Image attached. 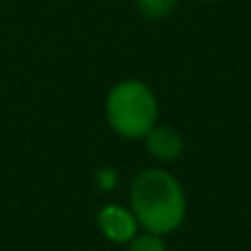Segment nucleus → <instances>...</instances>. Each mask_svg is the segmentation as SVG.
I'll return each mask as SVG.
<instances>
[{"mask_svg":"<svg viewBox=\"0 0 251 251\" xmlns=\"http://www.w3.org/2000/svg\"><path fill=\"white\" fill-rule=\"evenodd\" d=\"M129 210L139 229L151 234H173L185 220V193L178 178L164 168H142L129 185Z\"/></svg>","mask_w":251,"mask_h":251,"instance_id":"obj_1","label":"nucleus"},{"mask_svg":"<svg viewBox=\"0 0 251 251\" xmlns=\"http://www.w3.org/2000/svg\"><path fill=\"white\" fill-rule=\"evenodd\" d=\"M105 120L122 139H144L159 120V100L151 85L137 78L120 81L105 98Z\"/></svg>","mask_w":251,"mask_h":251,"instance_id":"obj_2","label":"nucleus"},{"mask_svg":"<svg viewBox=\"0 0 251 251\" xmlns=\"http://www.w3.org/2000/svg\"><path fill=\"white\" fill-rule=\"evenodd\" d=\"M95 222H98L100 234L112 244H127L139 232V222H137L134 212L117 202L102 205L95 215Z\"/></svg>","mask_w":251,"mask_h":251,"instance_id":"obj_3","label":"nucleus"},{"mask_svg":"<svg viewBox=\"0 0 251 251\" xmlns=\"http://www.w3.org/2000/svg\"><path fill=\"white\" fill-rule=\"evenodd\" d=\"M144 147H147V154L161 164H171V161H178L183 149H185V139L183 134L171 127V125H154L147 134H144Z\"/></svg>","mask_w":251,"mask_h":251,"instance_id":"obj_4","label":"nucleus"},{"mask_svg":"<svg viewBox=\"0 0 251 251\" xmlns=\"http://www.w3.org/2000/svg\"><path fill=\"white\" fill-rule=\"evenodd\" d=\"M180 0H134L137 12L144 20H166L176 12Z\"/></svg>","mask_w":251,"mask_h":251,"instance_id":"obj_5","label":"nucleus"},{"mask_svg":"<svg viewBox=\"0 0 251 251\" xmlns=\"http://www.w3.org/2000/svg\"><path fill=\"white\" fill-rule=\"evenodd\" d=\"M125 251H166V242L161 234H151V232H137L127 244Z\"/></svg>","mask_w":251,"mask_h":251,"instance_id":"obj_6","label":"nucleus"},{"mask_svg":"<svg viewBox=\"0 0 251 251\" xmlns=\"http://www.w3.org/2000/svg\"><path fill=\"white\" fill-rule=\"evenodd\" d=\"M98 180L102 188H112L117 183V176H115V168H100L98 171Z\"/></svg>","mask_w":251,"mask_h":251,"instance_id":"obj_7","label":"nucleus"},{"mask_svg":"<svg viewBox=\"0 0 251 251\" xmlns=\"http://www.w3.org/2000/svg\"><path fill=\"white\" fill-rule=\"evenodd\" d=\"M200 2H215V0H200Z\"/></svg>","mask_w":251,"mask_h":251,"instance_id":"obj_8","label":"nucleus"}]
</instances>
